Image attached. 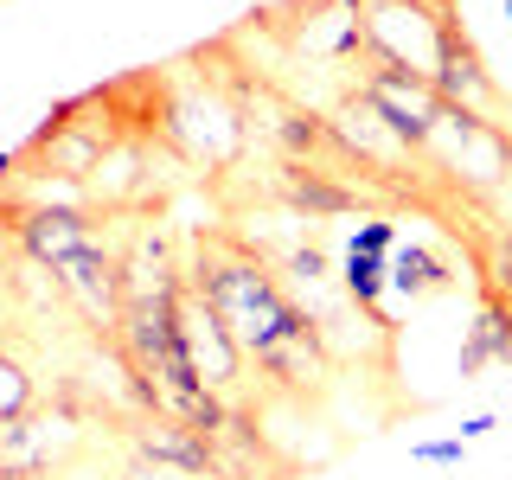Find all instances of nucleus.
I'll use <instances>...</instances> for the list:
<instances>
[{
  "label": "nucleus",
  "instance_id": "obj_1",
  "mask_svg": "<svg viewBox=\"0 0 512 480\" xmlns=\"http://www.w3.org/2000/svg\"><path fill=\"white\" fill-rule=\"evenodd\" d=\"M186 282L205 295V308L224 320V333L244 352V365H256L276 397L320 404L333 391L340 359L327 352L314 320L301 314V301L288 295L276 263L244 231H224V224L192 231L186 237Z\"/></svg>",
  "mask_w": 512,
  "mask_h": 480
},
{
  "label": "nucleus",
  "instance_id": "obj_2",
  "mask_svg": "<svg viewBox=\"0 0 512 480\" xmlns=\"http://www.w3.org/2000/svg\"><path fill=\"white\" fill-rule=\"evenodd\" d=\"M416 167H423L442 192L487 199V192H500V186L512 180V128L442 103V116H436V128H429V141L416 148Z\"/></svg>",
  "mask_w": 512,
  "mask_h": 480
},
{
  "label": "nucleus",
  "instance_id": "obj_3",
  "mask_svg": "<svg viewBox=\"0 0 512 480\" xmlns=\"http://www.w3.org/2000/svg\"><path fill=\"white\" fill-rule=\"evenodd\" d=\"M256 32L288 52V64H308V71H346L365 58V13L359 0H282V7L250 13Z\"/></svg>",
  "mask_w": 512,
  "mask_h": 480
},
{
  "label": "nucleus",
  "instance_id": "obj_4",
  "mask_svg": "<svg viewBox=\"0 0 512 480\" xmlns=\"http://www.w3.org/2000/svg\"><path fill=\"white\" fill-rule=\"evenodd\" d=\"M244 154H250V128L237 116V103L205 71H180V64H173V160L205 167L218 180V173H231Z\"/></svg>",
  "mask_w": 512,
  "mask_h": 480
},
{
  "label": "nucleus",
  "instance_id": "obj_5",
  "mask_svg": "<svg viewBox=\"0 0 512 480\" xmlns=\"http://www.w3.org/2000/svg\"><path fill=\"white\" fill-rule=\"evenodd\" d=\"M365 13V58L359 64H391V71L410 77H436L442 45L461 20L423 7V0H359Z\"/></svg>",
  "mask_w": 512,
  "mask_h": 480
},
{
  "label": "nucleus",
  "instance_id": "obj_6",
  "mask_svg": "<svg viewBox=\"0 0 512 480\" xmlns=\"http://www.w3.org/2000/svg\"><path fill=\"white\" fill-rule=\"evenodd\" d=\"M173 327H180V346H186V365H192V378L205 384V391L218 397L224 410H237V391H244V378H250V365H244V352H237V340L224 333V320L205 308V295L199 288H180L173 295Z\"/></svg>",
  "mask_w": 512,
  "mask_h": 480
},
{
  "label": "nucleus",
  "instance_id": "obj_7",
  "mask_svg": "<svg viewBox=\"0 0 512 480\" xmlns=\"http://www.w3.org/2000/svg\"><path fill=\"white\" fill-rule=\"evenodd\" d=\"M58 276V295H64V314L90 333V340H116V320H122V256L116 244H90L77 256L52 263Z\"/></svg>",
  "mask_w": 512,
  "mask_h": 480
},
{
  "label": "nucleus",
  "instance_id": "obj_8",
  "mask_svg": "<svg viewBox=\"0 0 512 480\" xmlns=\"http://www.w3.org/2000/svg\"><path fill=\"white\" fill-rule=\"evenodd\" d=\"M352 84L372 96V109L391 122V135L416 154L429 141V128L442 116V96L429 77H410V71H391V64H352Z\"/></svg>",
  "mask_w": 512,
  "mask_h": 480
},
{
  "label": "nucleus",
  "instance_id": "obj_9",
  "mask_svg": "<svg viewBox=\"0 0 512 480\" xmlns=\"http://www.w3.org/2000/svg\"><path fill=\"white\" fill-rule=\"evenodd\" d=\"M269 192H276L282 212H295V218H308V224L352 218V212H365V205H384V192L346 180V173H327V167H288V160H276V173H269Z\"/></svg>",
  "mask_w": 512,
  "mask_h": 480
},
{
  "label": "nucleus",
  "instance_id": "obj_10",
  "mask_svg": "<svg viewBox=\"0 0 512 480\" xmlns=\"http://www.w3.org/2000/svg\"><path fill=\"white\" fill-rule=\"evenodd\" d=\"M436 96L448 109H468V116H487V122H506V90H500V77L487 71V52L468 39V26H455L448 32V45H442V64H436Z\"/></svg>",
  "mask_w": 512,
  "mask_h": 480
},
{
  "label": "nucleus",
  "instance_id": "obj_11",
  "mask_svg": "<svg viewBox=\"0 0 512 480\" xmlns=\"http://www.w3.org/2000/svg\"><path fill=\"white\" fill-rule=\"evenodd\" d=\"M487 365H512V314L500 308V301H487L480 295V308H474V327L461 333V352H455V378L461 384H474Z\"/></svg>",
  "mask_w": 512,
  "mask_h": 480
},
{
  "label": "nucleus",
  "instance_id": "obj_12",
  "mask_svg": "<svg viewBox=\"0 0 512 480\" xmlns=\"http://www.w3.org/2000/svg\"><path fill=\"white\" fill-rule=\"evenodd\" d=\"M391 288L410 301H429V295H448L455 288V263L448 256H436L429 244H404L391 256Z\"/></svg>",
  "mask_w": 512,
  "mask_h": 480
},
{
  "label": "nucleus",
  "instance_id": "obj_13",
  "mask_svg": "<svg viewBox=\"0 0 512 480\" xmlns=\"http://www.w3.org/2000/svg\"><path fill=\"white\" fill-rule=\"evenodd\" d=\"M391 288V256H359V250H346V263H340V295L352 301L359 314H378V295Z\"/></svg>",
  "mask_w": 512,
  "mask_h": 480
},
{
  "label": "nucleus",
  "instance_id": "obj_14",
  "mask_svg": "<svg viewBox=\"0 0 512 480\" xmlns=\"http://www.w3.org/2000/svg\"><path fill=\"white\" fill-rule=\"evenodd\" d=\"M32 410H39V378H32V365L20 352L0 346V423H20Z\"/></svg>",
  "mask_w": 512,
  "mask_h": 480
},
{
  "label": "nucleus",
  "instance_id": "obj_15",
  "mask_svg": "<svg viewBox=\"0 0 512 480\" xmlns=\"http://www.w3.org/2000/svg\"><path fill=\"white\" fill-rule=\"evenodd\" d=\"M391 244H397V218H391V212H372L359 231H352L346 250H359V256H391Z\"/></svg>",
  "mask_w": 512,
  "mask_h": 480
},
{
  "label": "nucleus",
  "instance_id": "obj_16",
  "mask_svg": "<svg viewBox=\"0 0 512 480\" xmlns=\"http://www.w3.org/2000/svg\"><path fill=\"white\" fill-rule=\"evenodd\" d=\"M461 448H468V442H461V436H448V442H416L410 455H416V461H461Z\"/></svg>",
  "mask_w": 512,
  "mask_h": 480
},
{
  "label": "nucleus",
  "instance_id": "obj_17",
  "mask_svg": "<svg viewBox=\"0 0 512 480\" xmlns=\"http://www.w3.org/2000/svg\"><path fill=\"white\" fill-rule=\"evenodd\" d=\"M487 429H493V416L480 410V416H468V423H461V442H480V436H487Z\"/></svg>",
  "mask_w": 512,
  "mask_h": 480
},
{
  "label": "nucleus",
  "instance_id": "obj_18",
  "mask_svg": "<svg viewBox=\"0 0 512 480\" xmlns=\"http://www.w3.org/2000/svg\"><path fill=\"white\" fill-rule=\"evenodd\" d=\"M423 7H436V13H448V20H461V7H455V0H423Z\"/></svg>",
  "mask_w": 512,
  "mask_h": 480
},
{
  "label": "nucleus",
  "instance_id": "obj_19",
  "mask_svg": "<svg viewBox=\"0 0 512 480\" xmlns=\"http://www.w3.org/2000/svg\"><path fill=\"white\" fill-rule=\"evenodd\" d=\"M506 20H512V0H506Z\"/></svg>",
  "mask_w": 512,
  "mask_h": 480
}]
</instances>
